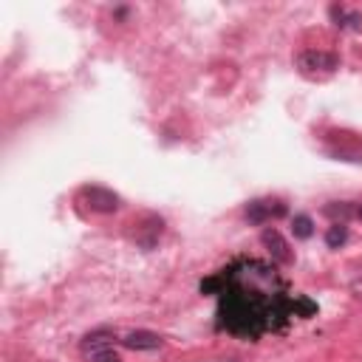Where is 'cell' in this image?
I'll list each match as a JSON object with an SVG mask.
<instances>
[{"mask_svg":"<svg viewBox=\"0 0 362 362\" xmlns=\"http://www.w3.org/2000/svg\"><path fill=\"white\" fill-rule=\"evenodd\" d=\"M218 297V328L243 339H257L286 328L294 317H308L317 305L288 291L274 266L263 260H235L201 283Z\"/></svg>","mask_w":362,"mask_h":362,"instance_id":"obj_1","label":"cell"},{"mask_svg":"<svg viewBox=\"0 0 362 362\" xmlns=\"http://www.w3.org/2000/svg\"><path fill=\"white\" fill-rule=\"evenodd\" d=\"M297 68L303 76H311V79H322L328 74H334L339 68V59L328 51H317V48H308L297 57Z\"/></svg>","mask_w":362,"mask_h":362,"instance_id":"obj_2","label":"cell"},{"mask_svg":"<svg viewBox=\"0 0 362 362\" xmlns=\"http://www.w3.org/2000/svg\"><path fill=\"white\" fill-rule=\"evenodd\" d=\"M280 215H286V204L277 201V198H257L246 206V218L252 223H266V221L280 218Z\"/></svg>","mask_w":362,"mask_h":362,"instance_id":"obj_3","label":"cell"},{"mask_svg":"<svg viewBox=\"0 0 362 362\" xmlns=\"http://www.w3.org/2000/svg\"><path fill=\"white\" fill-rule=\"evenodd\" d=\"M82 351L88 354L90 362H119V354L113 351L110 339H105V334H90V337H85Z\"/></svg>","mask_w":362,"mask_h":362,"instance_id":"obj_4","label":"cell"},{"mask_svg":"<svg viewBox=\"0 0 362 362\" xmlns=\"http://www.w3.org/2000/svg\"><path fill=\"white\" fill-rule=\"evenodd\" d=\"M82 201L93 209V212H116L119 209V195H113L105 187H85L82 189Z\"/></svg>","mask_w":362,"mask_h":362,"instance_id":"obj_5","label":"cell"},{"mask_svg":"<svg viewBox=\"0 0 362 362\" xmlns=\"http://www.w3.org/2000/svg\"><path fill=\"white\" fill-rule=\"evenodd\" d=\"M263 243L269 246V252H272V257H274L277 263H288V260H291L288 243L280 238V232H277V229H266V232H263Z\"/></svg>","mask_w":362,"mask_h":362,"instance_id":"obj_6","label":"cell"},{"mask_svg":"<svg viewBox=\"0 0 362 362\" xmlns=\"http://www.w3.org/2000/svg\"><path fill=\"white\" fill-rule=\"evenodd\" d=\"M124 345L127 348H139V351H153L161 345V337L153 334V331H133L124 337Z\"/></svg>","mask_w":362,"mask_h":362,"instance_id":"obj_7","label":"cell"},{"mask_svg":"<svg viewBox=\"0 0 362 362\" xmlns=\"http://www.w3.org/2000/svg\"><path fill=\"white\" fill-rule=\"evenodd\" d=\"M331 17L337 20V25H356L359 23V14L356 11H348L345 6H331Z\"/></svg>","mask_w":362,"mask_h":362,"instance_id":"obj_8","label":"cell"},{"mask_svg":"<svg viewBox=\"0 0 362 362\" xmlns=\"http://www.w3.org/2000/svg\"><path fill=\"white\" fill-rule=\"evenodd\" d=\"M291 229H294L297 238H308L311 235V218L308 215H297L294 223H291Z\"/></svg>","mask_w":362,"mask_h":362,"instance_id":"obj_9","label":"cell"},{"mask_svg":"<svg viewBox=\"0 0 362 362\" xmlns=\"http://www.w3.org/2000/svg\"><path fill=\"white\" fill-rule=\"evenodd\" d=\"M345 238H348V232H345V226H331L328 229V235H325V243L328 246H339V243H345Z\"/></svg>","mask_w":362,"mask_h":362,"instance_id":"obj_10","label":"cell"},{"mask_svg":"<svg viewBox=\"0 0 362 362\" xmlns=\"http://www.w3.org/2000/svg\"><path fill=\"white\" fill-rule=\"evenodd\" d=\"M359 218H362V206H359Z\"/></svg>","mask_w":362,"mask_h":362,"instance_id":"obj_11","label":"cell"}]
</instances>
